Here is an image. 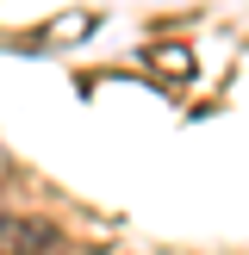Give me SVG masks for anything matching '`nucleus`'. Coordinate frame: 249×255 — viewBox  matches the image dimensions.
Listing matches in <instances>:
<instances>
[{"label":"nucleus","mask_w":249,"mask_h":255,"mask_svg":"<svg viewBox=\"0 0 249 255\" xmlns=\"http://www.w3.org/2000/svg\"><path fill=\"white\" fill-rule=\"evenodd\" d=\"M56 224L50 218H25V212H12V218H0V255H56Z\"/></svg>","instance_id":"obj_1"}]
</instances>
